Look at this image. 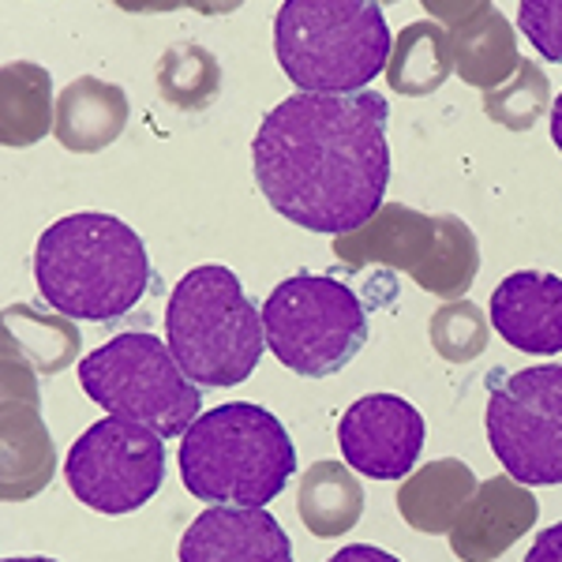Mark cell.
<instances>
[{"label": "cell", "instance_id": "1", "mask_svg": "<svg viewBox=\"0 0 562 562\" xmlns=\"http://www.w3.org/2000/svg\"><path fill=\"white\" fill-rule=\"evenodd\" d=\"M390 105L375 90L293 94L262 116L251 161L270 206L307 233L346 237L383 211Z\"/></svg>", "mask_w": 562, "mask_h": 562}, {"label": "cell", "instance_id": "2", "mask_svg": "<svg viewBox=\"0 0 562 562\" xmlns=\"http://www.w3.org/2000/svg\"><path fill=\"white\" fill-rule=\"evenodd\" d=\"M34 281L45 304L83 323L128 315L150 285L147 244L113 214H68L34 248Z\"/></svg>", "mask_w": 562, "mask_h": 562}, {"label": "cell", "instance_id": "3", "mask_svg": "<svg viewBox=\"0 0 562 562\" xmlns=\"http://www.w3.org/2000/svg\"><path fill=\"white\" fill-rule=\"evenodd\" d=\"M293 473V439L285 424L262 405H217L180 439V480L203 503L267 510Z\"/></svg>", "mask_w": 562, "mask_h": 562}, {"label": "cell", "instance_id": "4", "mask_svg": "<svg viewBox=\"0 0 562 562\" xmlns=\"http://www.w3.org/2000/svg\"><path fill=\"white\" fill-rule=\"evenodd\" d=\"M386 15L371 0H285L274 20L278 65L301 94H360L390 65Z\"/></svg>", "mask_w": 562, "mask_h": 562}, {"label": "cell", "instance_id": "5", "mask_svg": "<svg viewBox=\"0 0 562 562\" xmlns=\"http://www.w3.org/2000/svg\"><path fill=\"white\" fill-rule=\"evenodd\" d=\"M169 352L195 386H237L262 357V312L229 267L203 262L177 281L166 307Z\"/></svg>", "mask_w": 562, "mask_h": 562}, {"label": "cell", "instance_id": "6", "mask_svg": "<svg viewBox=\"0 0 562 562\" xmlns=\"http://www.w3.org/2000/svg\"><path fill=\"white\" fill-rule=\"evenodd\" d=\"M79 383L109 416L143 424L161 439H184L199 420V386L180 371L169 346L147 330L116 334L79 360Z\"/></svg>", "mask_w": 562, "mask_h": 562}, {"label": "cell", "instance_id": "7", "mask_svg": "<svg viewBox=\"0 0 562 562\" xmlns=\"http://www.w3.org/2000/svg\"><path fill=\"white\" fill-rule=\"evenodd\" d=\"M262 334L281 368L326 379L368 346V315L360 296L341 281L293 274L262 304Z\"/></svg>", "mask_w": 562, "mask_h": 562}, {"label": "cell", "instance_id": "8", "mask_svg": "<svg viewBox=\"0 0 562 562\" xmlns=\"http://www.w3.org/2000/svg\"><path fill=\"white\" fill-rule=\"evenodd\" d=\"M334 256L349 270L379 267L409 270L416 285L439 301H458L480 270L476 237L454 214H420L405 203H383V211L357 233L334 240Z\"/></svg>", "mask_w": 562, "mask_h": 562}, {"label": "cell", "instance_id": "9", "mask_svg": "<svg viewBox=\"0 0 562 562\" xmlns=\"http://www.w3.org/2000/svg\"><path fill=\"white\" fill-rule=\"evenodd\" d=\"M487 439L510 480L562 484V364H540L492 379Z\"/></svg>", "mask_w": 562, "mask_h": 562}, {"label": "cell", "instance_id": "10", "mask_svg": "<svg viewBox=\"0 0 562 562\" xmlns=\"http://www.w3.org/2000/svg\"><path fill=\"white\" fill-rule=\"evenodd\" d=\"M65 476L71 495L98 514H132L158 495L166 480L161 435L143 424L105 416L71 442Z\"/></svg>", "mask_w": 562, "mask_h": 562}, {"label": "cell", "instance_id": "11", "mask_svg": "<svg viewBox=\"0 0 562 562\" xmlns=\"http://www.w3.org/2000/svg\"><path fill=\"white\" fill-rule=\"evenodd\" d=\"M338 447L352 473L402 480L416 473L424 450V416L397 394H368L338 420Z\"/></svg>", "mask_w": 562, "mask_h": 562}, {"label": "cell", "instance_id": "12", "mask_svg": "<svg viewBox=\"0 0 562 562\" xmlns=\"http://www.w3.org/2000/svg\"><path fill=\"white\" fill-rule=\"evenodd\" d=\"M537 495L510 476H492L458 514L450 548L461 562H495L537 525Z\"/></svg>", "mask_w": 562, "mask_h": 562}, {"label": "cell", "instance_id": "13", "mask_svg": "<svg viewBox=\"0 0 562 562\" xmlns=\"http://www.w3.org/2000/svg\"><path fill=\"white\" fill-rule=\"evenodd\" d=\"M180 562H293V543L267 510L211 506L188 525Z\"/></svg>", "mask_w": 562, "mask_h": 562}, {"label": "cell", "instance_id": "14", "mask_svg": "<svg viewBox=\"0 0 562 562\" xmlns=\"http://www.w3.org/2000/svg\"><path fill=\"white\" fill-rule=\"evenodd\" d=\"M492 326L521 352H562V278L548 270H518L492 293Z\"/></svg>", "mask_w": 562, "mask_h": 562}, {"label": "cell", "instance_id": "15", "mask_svg": "<svg viewBox=\"0 0 562 562\" xmlns=\"http://www.w3.org/2000/svg\"><path fill=\"white\" fill-rule=\"evenodd\" d=\"M431 15H442L454 42V71L465 79L469 87L487 90L503 87L506 79H514L521 57H518V38L514 26L495 12L492 4H428Z\"/></svg>", "mask_w": 562, "mask_h": 562}, {"label": "cell", "instance_id": "16", "mask_svg": "<svg viewBox=\"0 0 562 562\" xmlns=\"http://www.w3.org/2000/svg\"><path fill=\"white\" fill-rule=\"evenodd\" d=\"M128 128V94L113 83L83 76L57 94L53 135L71 154H98Z\"/></svg>", "mask_w": 562, "mask_h": 562}, {"label": "cell", "instance_id": "17", "mask_svg": "<svg viewBox=\"0 0 562 562\" xmlns=\"http://www.w3.org/2000/svg\"><path fill=\"white\" fill-rule=\"evenodd\" d=\"M476 487L480 484L465 461L439 458L405 476L402 492H397V510H402L405 525H413L416 532L442 537V532L454 529L458 514L476 495Z\"/></svg>", "mask_w": 562, "mask_h": 562}, {"label": "cell", "instance_id": "18", "mask_svg": "<svg viewBox=\"0 0 562 562\" xmlns=\"http://www.w3.org/2000/svg\"><path fill=\"white\" fill-rule=\"evenodd\" d=\"M296 510L307 532L319 540H334L349 532L364 514V487L357 473L341 461H315L301 476V492H296Z\"/></svg>", "mask_w": 562, "mask_h": 562}, {"label": "cell", "instance_id": "19", "mask_svg": "<svg viewBox=\"0 0 562 562\" xmlns=\"http://www.w3.org/2000/svg\"><path fill=\"white\" fill-rule=\"evenodd\" d=\"M450 71H454V42H450V31L442 23H409L394 38L386 65L390 90H397L405 98L435 94L450 79Z\"/></svg>", "mask_w": 562, "mask_h": 562}, {"label": "cell", "instance_id": "20", "mask_svg": "<svg viewBox=\"0 0 562 562\" xmlns=\"http://www.w3.org/2000/svg\"><path fill=\"white\" fill-rule=\"evenodd\" d=\"M53 83L38 65H4L0 71V139L4 147H34L53 132Z\"/></svg>", "mask_w": 562, "mask_h": 562}, {"label": "cell", "instance_id": "21", "mask_svg": "<svg viewBox=\"0 0 562 562\" xmlns=\"http://www.w3.org/2000/svg\"><path fill=\"white\" fill-rule=\"evenodd\" d=\"M154 83H158L166 105L180 109V113H203L222 90V65L206 45L180 42L161 53Z\"/></svg>", "mask_w": 562, "mask_h": 562}, {"label": "cell", "instance_id": "22", "mask_svg": "<svg viewBox=\"0 0 562 562\" xmlns=\"http://www.w3.org/2000/svg\"><path fill=\"white\" fill-rule=\"evenodd\" d=\"M548 105H551L548 76H543L532 60H521L518 71H514V79H506L503 87H495L484 94L487 116L510 132H529L532 124L548 113Z\"/></svg>", "mask_w": 562, "mask_h": 562}, {"label": "cell", "instance_id": "23", "mask_svg": "<svg viewBox=\"0 0 562 562\" xmlns=\"http://www.w3.org/2000/svg\"><path fill=\"white\" fill-rule=\"evenodd\" d=\"M431 346L442 360L450 364H469L480 352L487 349V338H492V323L484 319L476 304L469 301H450L442 304L439 312L431 315Z\"/></svg>", "mask_w": 562, "mask_h": 562}, {"label": "cell", "instance_id": "24", "mask_svg": "<svg viewBox=\"0 0 562 562\" xmlns=\"http://www.w3.org/2000/svg\"><path fill=\"white\" fill-rule=\"evenodd\" d=\"M518 23L532 49L562 65V0H525L518 8Z\"/></svg>", "mask_w": 562, "mask_h": 562}, {"label": "cell", "instance_id": "25", "mask_svg": "<svg viewBox=\"0 0 562 562\" xmlns=\"http://www.w3.org/2000/svg\"><path fill=\"white\" fill-rule=\"evenodd\" d=\"M525 562H562V521L551 525V529H543L540 537L532 540Z\"/></svg>", "mask_w": 562, "mask_h": 562}, {"label": "cell", "instance_id": "26", "mask_svg": "<svg viewBox=\"0 0 562 562\" xmlns=\"http://www.w3.org/2000/svg\"><path fill=\"white\" fill-rule=\"evenodd\" d=\"M326 562H402L397 555H390L383 548H371V543H349L338 555H330Z\"/></svg>", "mask_w": 562, "mask_h": 562}, {"label": "cell", "instance_id": "27", "mask_svg": "<svg viewBox=\"0 0 562 562\" xmlns=\"http://www.w3.org/2000/svg\"><path fill=\"white\" fill-rule=\"evenodd\" d=\"M551 143H555L562 154V94L555 98V105H551Z\"/></svg>", "mask_w": 562, "mask_h": 562}, {"label": "cell", "instance_id": "28", "mask_svg": "<svg viewBox=\"0 0 562 562\" xmlns=\"http://www.w3.org/2000/svg\"><path fill=\"white\" fill-rule=\"evenodd\" d=\"M4 562H57V559H4Z\"/></svg>", "mask_w": 562, "mask_h": 562}]
</instances>
